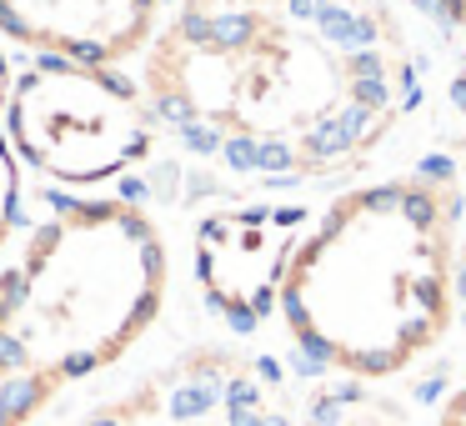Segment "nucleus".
<instances>
[{"label":"nucleus","mask_w":466,"mask_h":426,"mask_svg":"<svg viewBox=\"0 0 466 426\" xmlns=\"http://www.w3.org/2000/svg\"><path fill=\"white\" fill-rule=\"evenodd\" d=\"M11 136L21 156L66 186H96L131 171L156 146V106L111 66L46 56L15 81Z\"/></svg>","instance_id":"20e7f679"},{"label":"nucleus","mask_w":466,"mask_h":426,"mask_svg":"<svg viewBox=\"0 0 466 426\" xmlns=\"http://www.w3.org/2000/svg\"><path fill=\"white\" fill-rule=\"evenodd\" d=\"M416 96L386 0H181L151 56V106L196 151L256 176H336Z\"/></svg>","instance_id":"f257e3e1"},{"label":"nucleus","mask_w":466,"mask_h":426,"mask_svg":"<svg viewBox=\"0 0 466 426\" xmlns=\"http://www.w3.org/2000/svg\"><path fill=\"white\" fill-rule=\"evenodd\" d=\"M166 241L136 206H71L31 241L0 296V381H81L121 361L161 316Z\"/></svg>","instance_id":"7ed1b4c3"},{"label":"nucleus","mask_w":466,"mask_h":426,"mask_svg":"<svg viewBox=\"0 0 466 426\" xmlns=\"http://www.w3.org/2000/svg\"><path fill=\"white\" fill-rule=\"evenodd\" d=\"M436 5H441V15H446V21H451V25H461V31H466V0H436Z\"/></svg>","instance_id":"9d476101"},{"label":"nucleus","mask_w":466,"mask_h":426,"mask_svg":"<svg viewBox=\"0 0 466 426\" xmlns=\"http://www.w3.org/2000/svg\"><path fill=\"white\" fill-rule=\"evenodd\" d=\"M436 426H466V386L446 396V406H441V416H436Z\"/></svg>","instance_id":"1a4fd4ad"},{"label":"nucleus","mask_w":466,"mask_h":426,"mask_svg":"<svg viewBox=\"0 0 466 426\" xmlns=\"http://www.w3.org/2000/svg\"><path fill=\"white\" fill-rule=\"evenodd\" d=\"M306 231V206H241L206 216L196 231V276L206 286V301L241 331L261 326L281 306L286 266Z\"/></svg>","instance_id":"39448f33"},{"label":"nucleus","mask_w":466,"mask_h":426,"mask_svg":"<svg viewBox=\"0 0 466 426\" xmlns=\"http://www.w3.org/2000/svg\"><path fill=\"white\" fill-rule=\"evenodd\" d=\"M161 0H0L11 41L76 66H116L156 36Z\"/></svg>","instance_id":"423d86ee"},{"label":"nucleus","mask_w":466,"mask_h":426,"mask_svg":"<svg viewBox=\"0 0 466 426\" xmlns=\"http://www.w3.org/2000/svg\"><path fill=\"white\" fill-rule=\"evenodd\" d=\"M5 86H11V66H5V56H0V101H5ZM15 196H21V181H15L11 146H5V136H0V241H5V231H11V221H15Z\"/></svg>","instance_id":"6e6552de"},{"label":"nucleus","mask_w":466,"mask_h":426,"mask_svg":"<svg viewBox=\"0 0 466 426\" xmlns=\"http://www.w3.org/2000/svg\"><path fill=\"white\" fill-rule=\"evenodd\" d=\"M461 276V191L451 176H386L341 191L301 236L281 321L311 361L391 381L446 341Z\"/></svg>","instance_id":"f03ea898"},{"label":"nucleus","mask_w":466,"mask_h":426,"mask_svg":"<svg viewBox=\"0 0 466 426\" xmlns=\"http://www.w3.org/2000/svg\"><path fill=\"white\" fill-rule=\"evenodd\" d=\"M306 426H416L396 396H381L376 381H336L326 391H316V401L306 406Z\"/></svg>","instance_id":"0eeeda50"},{"label":"nucleus","mask_w":466,"mask_h":426,"mask_svg":"<svg viewBox=\"0 0 466 426\" xmlns=\"http://www.w3.org/2000/svg\"><path fill=\"white\" fill-rule=\"evenodd\" d=\"M456 296L466 301V231H461V276H456Z\"/></svg>","instance_id":"9b49d317"}]
</instances>
